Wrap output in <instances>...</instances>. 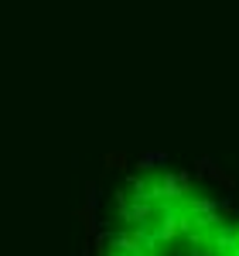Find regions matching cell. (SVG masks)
Returning <instances> with one entry per match:
<instances>
[{"mask_svg": "<svg viewBox=\"0 0 239 256\" xmlns=\"http://www.w3.org/2000/svg\"><path fill=\"white\" fill-rule=\"evenodd\" d=\"M106 256H239V226L181 178H140L120 198Z\"/></svg>", "mask_w": 239, "mask_h": 256, "instance_id": "6da1fadb", "label": "cell"}]
</instances>
